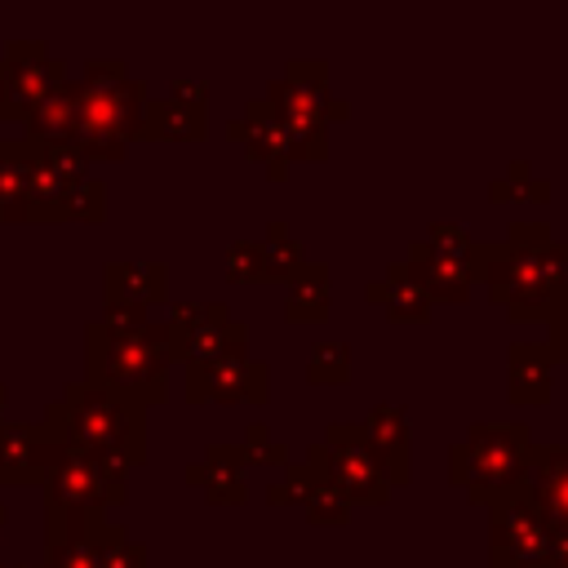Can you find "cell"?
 <instances>
[{
	"mask_svg": "<svg viewBox=\"0 0 568 568\" xmlns=\"http://www.w3.org/2000/svg\"><path fill=\"white\" fill-rule=\"evenodd\" d=\"M146 84L129 80L120 62H89V80L75 84V138L80 155L120 160L129 138L142 133Z\"/></svg>",
	"mask_w": 568,
	"mask_h": 568,
	"instance_id": "cell-2",
	"label": "cell"
},
{
	"mask_svg": "<svg viewBox=\"0 0 568 568\" xmlns=\"http://www.w3.org/2000/svg\"><path fill=\"white\" fill-rule=\"evenodd\" d=\"M351 377V346L342 337H320L306 355V382L311 386H342Z\"/></svg>",
	"mask_w": 568,
	"mask_h": 568,
	"instance_id": "cell-23",
	"label": "cell"
},
{
	"mask_svg": "<svg viewBox=\"0 0 568 568\" xmlns=\"http://www.w3.org/2000/svg\"><path fill=\"white\" fill-rule=\"evenodd\" d=\"M240 457H244V466H288V444L275 439L266 422H253L240 439Z\"/></svg>",
	"mask_w": 568,
	"mask_h": 568,
	"instance_id": "cell-26",
	"label": "cell"
},
{
	"mask_svg": "<svg viewBox=\"0 0 568 568\" xmlns=\"http://www.w3.org/2000/svg\"><path fill=\"white\" fill-rule=\"evenodd\" d=\"M532 435L524 422H475L462 439L448 444V484L466 493V501L488 506L524 475V453Z\"/></svg>",
	"mask_w": 568,
	"mask_h": 568,
	"instance_id": "cell-5",
	"label": "cell"
},
{
	"mask_svg": "<svg viewBox=\"0 0 568 568\" xmlns=\"http://www.w3.org/2000/svg\"><path fill=\"white\" fill-rule=\"evenodd\" d=\"M555 390V355L546 342H510L506 346V399L519 408L550 404Z\"/></svg>",
	"mask_w": 568,
	"mask_h": 568,
	"instance_id": "cell-12",
	"label": "cell"
},
{
	"mask_svg": "<svg viewBox=\"0 0 568 568\" xmlns=\"http://www.w3.org/2000/svg\"><path fill=\"white\" fill-rule=\"evenodd\" d=\"M315 479H320V475H311L302 462H288V466H284V479H271V484H266V501H271V506H293V501L306 497V488H311Z\"/></svg>",
	"mask_w": 568,
	"mask_h": 568,
	"instance_id": "cell-28",
	"label": "cell"
},
{
	"mask_svg": "<svg viewBox=\"0 0 568 568\" xmlns=\"http://www.w3.org/2000/svg\"><path fill=\"white\" fill-rule=\"evenodd\" d=\"M550 568H568V524L550 528Z\"/></svg>",
	"mask_w": 568,
	"mask_h": 568,
	"instance_id": "cell-31",
	"label": "cell"
},
{
	"mask_svg": "<svg viewBox=\"0 0 568 568\" xmlns=\"http://www.w3.org/2000/svg\"><path fill=\"white\" fill-rule=\"evenodd\" d=\"M302 510H306V519H311L315 528H342V524L351 519V501L333 488V479H328V475H320V479L306 488Z\"/></svg>",
	"mask_w": 568,
	"mask_h": 568,
	"instance_id": "cell-25",
	"label": "cell"
},
{
	"mask_svg": "<svg viewBox=\"0 0 568 568\" xmlns=\"http://www.w3.org/2000/svg\"><path fill=\"white\" fill-rule=\"evenodd\" d=\"M142 133L164 138V142H195V138H204V106H191V102H178V98L146 102Z\"/></svg>",
	"mask_w": 568,
	"mask_h": 568,
	"instance_id": "cell-19",
	"label": "cell"
},
{
	"mask_svg": "<svg viewBox=\"0 0 568 568\" xmlns=\"http://www.w3.org/2000/svg\"><path fill=\"white\" fill-rule=\"evenodd\" d=\"M426 244L444 257H457V262H470V248H475V235L462 226V222H430L426 231Z\"/></svg>",
	"mask_w": 568,
	"mask_h": 568,
	"instance_id": "cell-27",
	"label": "cell"
},
{
	"mask_svg": "<svg viewBox=\"0 0 568 568\" xmlns=\"http://www.w3.org/2000/svg\"><path fill=\"white\" fill-rule=\"evenodd\" d=\"M488 200H537V204H546L550 200V182L546 178H532V164L528 160H510L506 164V178H493L488 182Z\"/></svg>",
	"mask_w": 568,
	"mask_h": 568,
	"instance_id": "cell-24",
	"label": "cell"
},
{
	"mask_svg": "<svg viewBox=\"0 0 568 568\" xmlns=\"http://www.w3.org/2000/svg\"><path fill=\"white\" fill-rule=\"evenodd\" d=\"M186 399L191 404H266L271 399V368L248 359V351L222 355L213 364H186Z\"/></svg>",
	"mask_w": 568,
	"mask_h": 568,
	"instance_id": "cell-8",
	"label": "cell"
},
{
	"mask_svg": "<svg viewBox=\"0 0 568 568\" xmlns=\"http://www.w3.org/2000/svg\"><path fill=\"white\" fill-rule=\"evenodd\" d=\"M0 98H4V67H0Z\"/></svg>",
	"mask_w": 568,
	"mask_h": 568,
	"instance_id": "cell-33",
	"label": "cell"
},
{
	"mask_svg": "<svg viewBox=\"0 0 568 568\" xmlns=\"http://www.w3.org/2000/svg\"><path fill=\"white\" fill-rule=\"evenodd\" d=\"M93 568H146V550L124 537V528L93 519Z\"/></svg>",
	"mask_w": 568,
	"mask_h": 568,
	"instance_id": "cell-22",
	"label": "cell"
},
{
	"mask_svg": "<svg viewBox=\"0 0 568 568\" xmlns=\"http://www.w3.org/2000/svg\"><path fill=\"white\" fill-rule=\"evenodd\" d=\"M546 346H550L555 359L568 364V288H564V297H559V302L550 306V315H546Z\"/></svg>",
	"mask_w": 568,
	"mask_h": 568,
	"instance_id": "cell-30",
	"label": "cell"
},
{
	"mask_svg": "<svg viewBox=\"0 0 568 568\" xmlns=\"http://www.w3.org/2000/svg\"><path fill=\"white\" fill-rule=\"evenodd\" d=\"M364 297H368L373 306H382L390 324H426V320H430V306H435V302L426 297V288L413 280L408 262H390L382 280L364 284Z\"/></svg>",
	"mask_w": 568,
	"mask_h": 568,
	"instance_id": "cell-14",
	"label": "cell"
},
{
	"mask_svg": "<svg viewBox=\"0 0 568 568\" xmlns=\"http://www.w3.org/2000/svg\"><path fill=\"white\" fill-rule=\"evenodd\" d=\"M470 280L488 288L510 324L546 320L568 288V240H555L541 217H515L501 240H475Z\"/></svg>",
	"mask_w": 568,
	"mask_h": 568,
	"instance_id": "cell-1",
	"label": "cell"
},
{
	"mask_svg": "<svg viewBox=\"0 0 568 568\" xmlns=\"http://www.w3.org/2000/svg\"><path fill=\"white\" fill-rule=\"evenodd\" d=\"M169 297V271L160 262H111L106 266V302L151 306Z\"/></svg>",
	"mask_w": 568,
	"mask_h": 568,
	"instance_id": "cell-17",
	"label": "cell"
},
{
	"mask_svg": "<svg viewBox=\"0 0 568 568\" xmlns=\"http://www.w3.org/2000/svg\"><path fill=\"white\" fill-rule=\"evenodd\" d=\"M284 124V151L293 160H328V120L324 115H280Z\"/></svg>",
	"mask_w": 568,
	"mask_h": 568,
	"instance_id": "cell-21",
	"label": "cell"
},
{
	"mask_svg": "<svg viewBox=\"0 0 568 568\" xmlns=\"http://www.w3.org/2000/svg\"><path fill=\"white\" fill-rule=\"evenodd\" d=\"M53 422L67 435V444H75L93 457H111L124 466L146 457V408L115 390L71 386L67 399L58 404Z\"/></svg>",
	"mask_w": 568,
	"mask_h": 568,
	"instance_id": "cell-3",
	"label": "cell"
},
{
	"mask_svg": "<svg viewBox=\"0 0 568 568\" xmlns=\"http://www.w3.org/2000/svg\"><path fill=\"white\" fill-rule=\"evenodd\" d=\"M226 133L244 146L248 160L266 164V178L271 182H284L288 178V151H284V124L275 115V106L262 98V102H248L240 120L226 124Z\"/></svg>",
	"mask_w": 568,
	"mask_h": 568,
	"instance_id": "cell-11",
	"label": "cell"
},
{
	"mask_svg": "<svg viewBox=\"0 0 568 568\" xmlns=\"http://www.w3.org/2000/svg\"><path fill=\"white\" fill-rule=\"evenodd\" d=\"M333 271L328 262H306L293 280H288V293H284V315L293 324H324L328 320V306H333Z\"/></svg>",
	"mask_w": 568,
	"mask_h": 568,
	"instance_id": "cell-18",
	"label": "cell"
},
{
	"mask_svg": "<svg viewBox=\"0 0 568 568\" xmlns=\"http://www.w3.org/2000/svg\"><path fill=\"white\" fill-rule=\"evenodd\" d=\"M328 62L324 58H293L284 75L266 84V102L275 115H324L328 106Z\"/></svg>",
	"mask_w": 568,
	"mask_h": 568,
	"instance_id": "cell-10",
	"label": "cell"
},
{
	"mask_svg": "<svg viewBox=\"0 0 568 568\" xmlns=\"http://www.w3.org/2000/svg\"><path fill=\"white\" fill-rule=\"evenodd\" d=\"M186 484L204 488V497H209V501H217V506H240V501L248 497L240 444H209L204 462L186 466Z\"/></svg>",
	"mask_w": 568,
	"mask_h": 568,
	"instance_id": "cell-16",
	"label": "cell"
},
{
	"mask_svg": "<svg viewBox=\"0 0 568 568\" xmlns=\"http://www.w3.org/2000/svg\"><path fill=\"white\" fill-rule=\"evenodd\" d=\"M226 275L235 284H253L262 280V240H235L226 248Z\"/></svg>",
	"mask_w": 568,
	"mask_h": 568,
	"instance_id": "cell-29",
	"label": "cell"
},
{
	"mask_svg": "<svg viewBox=\"0 0 568 568\" xmlns=\"http://www.w3.org/2000/svg\"><path fill=\"white\" fill-rule=\"evenodd\" d=\"M408 271L413 280L426 288L430 302H466L470 297V262H457V257H444L435 253L426 240H413L408 244Z\"/></svg>",
	"mask_w": 568,
	"mask_h": 568,
	"instance_id": "cell-15",
	"label": "cell"
},
{
	"mask_svg": "<svg viewBox=\"0 0 568 568\" xmlns=\"http://www.w3.org/2000/svg\"><path fill=\"white\" fill-rule=\"evenodd\" d=\"M324 448H328V466L324 475L333 479V488L351 501V506H382L390 497V484L377 466V457L364 444V430L355 422H333L324 430Z\"/></svg>",
	"mask_w": 568,
	"mask_h": 568,
	"instance_id": "cell-7",
	"label": "cell"
},
{
	"mask_svg": "<svg viewBox=\"0 0 568 568\" xmlns=\"http://www.w3.org/2000/svg\"><path fill=\"white\" fill-rule=\"evenodd\" d=\"M169 328L146 324L138 333H115L93 324L89 328V386L115 390L124 399L160 404L164 399V377H169Z\"/></svg>",
	"mask_w": 568,
	"mask_h": 568,
	"instance_id": "cell-4",
	"label": "cell"
},
{
	"mask_svg": "<svg viewBox=\"0 0 568 568\" xmlns=\"http://www.w3.org/2000/svg\"><path fill=\"white\" fill-rule=\"evenodd\" d=\"M359 430H364V444L377 457L386 484L390 488H404L413 479V439H408V413H404V404H390V399L373 404L364 413Z\"/></svg>",
	"mask_w": 568,
	"mask_h": 568,
	"instance_id": "cell-9",
	"label": "cell"
},
{
	"mask_svg": "<svg viewBox=\"0 0 568 568\" xmlns=\"http://www.w3.org/2000/svg\"><path fill=\"white\" fill-rule=\"evenodd\" d=\"M550 510L524 484L488 501V568H550Z\"/></svg>",
	"mask_w": 568,
	"mask_h": 568,
	"instance_id": "cell-6",
	"label": "cell"
},
{
	"mask_svg": "<svg viewBox=\"0 0 568 568\" xmlns=\"http://www.w3.org/2000/svg\"><path fill=\"white\" fill-rule=\"evenodd\" d=\"M351 115V106L342 102V98H328V106H324V120H346Z\"/></svg>",
	"mask_w": 568,
	"mask_h": 568,
	"instance_id": "cell-32",
	"label": "cell"
},
{
	"mask_svg": "<svg viewBox=\"0 0 568 568\" xmlns=\"http://www.w3.org/2000/svg\"><path fill=\"white\" fill-rule=\"evenodd\" d=\"M302 266H306V253H302V244L288 235V226H284L280 217L266 222V240H262V280L288 284Z\"/></svg>",
	"mask_w": 568,
	"mask_h": 568,
	"instance_id": "cell-20",
	"label": "cell"
},
{
	"mask_svg": "<svg viewBox=\"0 0 568 568\" xmlns=\"http://www.w3.org/2000/svg\"><path fill=\"white\" fill-rule=\"evenodd\" d=\"M519 484L537 493L555 524H568V444H528Z\"/></svg>",
	"mask_w": 568,
	"mask_h": 568,
	"instance_id": "cell-13",
	"label": "cell"
}]
</instances>
